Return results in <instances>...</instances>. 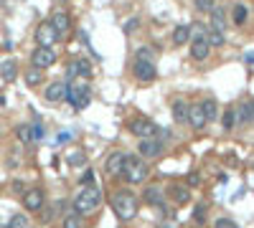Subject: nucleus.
<instances>
[{"mask_svg":"<svg viewBox=\"0 0 254 228\" xmlns=\"http://www.w3.org/2000/svg\"><path fill=\"white\" fill-rule=\"evenodd\" d=\"M102 203V190L97 188V182H86V185L79 190V195L74 198V211L79 215H86V213H94Z\"/></svg>","mask_w":254,"mask_h":228,"instance_id":"1","label":"nucleus"},{"mask_svg":"<svg viewBox=\"0 0 254 228\" xmlns=\"http://www.w3.org/2000/svg\"><path fill=\"white\" fill-rule=\"evenodd\" d=\"M137 208H140V200L127 190L117 193V195L112 198V211H115V215L119 221H132L137 215Z\"/></svg>","mask_w":254,"mask_h":228,"instance_id":"2","label":"nucleus"},{"mask_svg":"<svg viewBox=\"0 0 254 228\" xmlns=\"http://www.w3.org/2000/svg\"><path fill=\"white\" fill-rule=\"evenodd\" d=\"M119 175H122L127 182H142L150 175V170H148L145 160L140 155H125V165H122V173Z\"/></svg>","mask_w":254,"mask_h":228,"instance_id":"3","label":"nucleus"},{"mask_svg":"<svg viewBox=\"0 0 254 228\" xmlns=\"http://www.w3.org/2000/svg\"><path fill=\"white\" fill-rule=\"evenodd\" d=\"M66 99H69V104L76 109V112H82L89 107V101H92V91L86 84H71V86H66Z\"/></svg>","mask_w":254,"mask_h":228,"instance_id":"4","label":"nucleus"},{"mask_svg":"<svg viewBox=\"0 0 254 228\" xmlns=\"http://www.w3.org/2000/svg\"><path fill=\"white\" fill-rule=\"evenodd\" d=\"M208 53H211V43H208V36L203 31H196L191 36V56L196 61H206Z\"/></svg>","mask_w":254,"mask_h":228,"instance_id":"5","label":"nucleus"},{"mask_svg":"<svg viewBox=\"0 0 254 228\" xmlns=\"http://www.w3.org/2000/svg\"><path fill=\"white\" fill-rule=\"evenodd\" d=\"M130 132L140 137V140H145V137H155L158 127H155V122H150L148 117H135L130 122Z\"/></svg>","mask_w":254,"mask_h":228,"instance_id":"6","label":"nucleus"},{"mask_svg":"<svg viewBox=\"0 0 254 228\" xmlns=\"http://www.w3.org/2000/svg\"><path fill=\"white\" fill-rule=\"evenodd\" d=\"M53 61H56L53 46H38V49L33 51V66L36 68H49V66H53Z\"/></svg>","mask_w":254,"mask_h":228,"instance_id":"7","label":"nucleus"},{"mask_svg":"<svg viewBox=\"0 0 254 228\" xmlns=\"http://www.w3.org/2000/svg\"><path fill=\"white\" fill-rule=\"evenodd\" d=\"M132 71H135V79H137V81H152V79H158L155 61H135Z\"/></svg>","mask_w":254,"mask_h":228,"instance_id":"8","label":"nucleus"},{"mask_svg":"<svg viewBox=\"0 0 254 228\" xmlns=\"http://www.w3.org/2000/svg\"><path fill=\"white\" fill-rule=\"evenodd\" d=\"M61 36L56 33V28L51 26V20H46V23H41V26L36 28V41H38V46H53Z\"/></svg>","mask_w":254,"mask_h":228,"instance_id":"9","label":"nucleus"},{"mask_svg":"<svg viewBox=\"0 0 254 228\" xmlns=\"http://www.w3.org/2000/svg\"><path fill=\"white\" fill-rule=\"evenodd\" d=\"M137 152H140V157L152 160V157H158V155L163 152V142H158L155 137H145V140H140Z\"/></svg>","mask_w":254,"mask_h":228,"instance_id":"10","label":"nucleus"},{"mask_svg":"<svg viewBox=\"0 0 254 228\" xmlns=\"http://www.w3.org/2000/svg\"><path fill=\"white\" fill-rule=\"evenodd\" d=\"M69 76H71V79H74V76L92 79V76H94V68H92V64L86 61V59H76V61L69 66Z\"/></svg>","mask_w":254,"mask_h":228,"instance_id":"11","label":"nucleus"},{"mask_svg":"<svg viewBox=\"0 0 254 228\" xmlns=\"http://www.w3.org/2000/svg\"><path fill=\"white\" fill-rule=\"evenodd\" d=\"M23 205L28 211H41L43 208V190L41 188H33L23 195Z\"/></svg>","mask_w":254,"mask_h":228,"instance_id":"12","label":"nucleus"},{"mask_svg":"<svg viewBox=\"0 0 254 228\" xmlns=\"http://www.w3.org/2000/svg\"><path fill=\"white\" fill-rule=\"evenodd\" d=\"M122 165H125V155H122V152H112V155L104 160V170H107L109 175L122 173Z\"/></svg>","mask_w":254,"mask_h":228,"instance_id":"13","label":"nucleus"},{"mask_svg":"<svg viewBox=\"0 0 254 228\" xmlns=\"http://www.w3.org/2000/svg\"><path fill=\"white\" fill-rule=\"evenodd\" d=\"M51 26L56 28L59 36H66V33H69V28H71V18L59 10V13H53V16H51Z\"/></svg>","mask_w":254,"mask_h":228,"instance_id":"14","label":"nucleus"},{"mask_svg":"<svg viewBox=\"0 0 254 228\" xmlns=\"http://www.w3.org/2000/svg\"><path fill=\"white\" fill-rule=\"evenodd\" d=\"M43 97H46V101H61V99H66V84H61V81L49 84L46 91H43Z\"/></svg>","mask_w":254,"mask_h":228,"instance_id":"15","label":"nucleus"},{"mask_svg":"<svg viewBox=\"0 0 254 228\" xmlns=\"http://www.w3.org/2000/svg\"><path fill=\"white\" fill-rule=\"evenodd\" d=\"M188 122H191L193 130H203V124L208 122L203 107H188Z\"/></svg>","mask_w":254,"mask_h":228,"instance_id":"16","label":"nucleus"},{"mask_svg":"<svg viewBox=\"0 0 254 228\" xmlns=\"http://www.w3.org/2000/svg\"><path fill=\"white\" fill-rule=\"evenodd\" d=\"M0 76H3V81H16V76H18V64L13 61V59H8V61H3L0 64Z\"/></svg>","mask_w":254,"mask_h":228,"instance_id":"17","label":"nucleus"},{"mask_svg":"<svg viewBox=\"0 0 254 228\" xmlns=\"http://www.w3.org/2000/svg\"><path fill=\"white\" fill-rule=\"evenodd\" d=\"M188 198H191L188 188H183V185H173V188H170V200H173L175 205H183V203H188Z\"/></svg>","mask_w":254,"mask_h":228,"instance_id":"18","label":"nucleus"},{"mask_svg":"<svg viewBox=\"0 0 254 228\" xmlns=\"http://www.w3.org/2000/svg\"><path fill=\"white\" fill-rule=\"evenodd\" d=\"M191 41V26H178L173 31V43L175 46H183V43H188Z\"/></svg>","mask_w":254,"mask_h":228,"instance_id":"19","label":"nucleus"},{"mask_svg":"<svg viewBox=\"0 0 254 228\" xmlns=\"http://www.w3.org/2000/svg\"><path fill=\"white\" fill-rule=\"evenodd\" d=\"M211 26L216 31H224L226 28V16H224V8H214L211 10Z\"/></svg>","mask_w":254,"mask_h":228,"instance_id":"20","label":"nucleus"},{"mask_svg":"<svg viewBox=\"0 0 254 228\" xmlns=\"http://www.w3.org/2000/svg\"><path fill=\"white\" fill-rule=\"evenodd\" d=\"M173 119L175 122L188 119V104H186V101H175V104H173Z\"/></svg>","mask_w":254,"mask_h":228,"instance_id":"21","label":"nucleus"},{"mask_svg":"<svg viewBox=\"0 0 254 228\" xmlns=\"http://www.w3.org/2000/svg\"><path fill=\"white\" fill-rule=\"evenodd\" d=\"M66 163H69L71 167H84V165H86V155H84L82 150H74V152H69Z\"/></svg>","mask_w":254,"mask_h":228,"instance_id":"22","label":"nucleus"},{"mask_svg":"<svg viewBox=\"0 0 254 228\" xmlns=\"http://www.w3.org/2000/svg\"><path fill=\"white\" fill-rule=\"evenodd\" d=\"M41 81H43L41 68H36V66L28 68V71H26V84H28V86H36V84H41Z\"/></svg>","mask_w":254,"mask_h":228,"instance_id":"23","label":"nucleus"},{"mask_svg":"<svg viewBox=\"0 0 254 228\" xmlns=\"http://www.w3.org/2000/svg\"><path fill=\"white\" fill-rule=\"evenodd\" d=\"M231 20H234L237 26H241V23L247 20V5L237 3V5H234V10H231Z\"/></svg>","mask_w":254,"mask_h":228,"instance_id":"24","label":"nucleus"},{"mask_svg":"<svg viewBox=\"0 0 254 228\" xmlns=\"http://www.w3.org/2000/svg\"><path fill=\"white\" fill-rule=\"evenodd\" d=\"M135 61H155V49H150V46H142V49H137Z\"/></svg>","mask_w":254,"mask_h":228,"instance_id":"25","label":"nucleus"},{"mask_svg":"<svg viewBox=\"0 0 254 228\" xmlns=\"http://www.w3.org/2000/svg\"><path fill=\"white\" fill-rule=\"evenodd\" d=\"M64 228H84V223H82V215L79 213H69V215H66V218H64Z\"/></svg>","mask_w":254,"mask_h":228,"instance_id":"26","label":"nucleus"},{"mask_svg":"<svg viewBox=\"0 0 254 228\" xmlns=\"http://www.w3.org/2000/svg\"><path fill=\"white\" fill-rule=\"evenodd\" d=\"M145 200H148L150 205H160V203H163V193H160L158 188H148V190H145Z\"/></svg>","mask_w":254,"mask_h":228,"instance_id":"27","label":"nucleus"},{"mask_svg":"<svg viewBox=\"0 0 254 228\" xmlns=\"http://www.w3.org/2000/svg\"><path fill=\"white\" fill-rule=\"evenodd\" d=\"M16 134H18L20 142H33V127H28V124H20L16 130Z\"/></svg>","mask_w":254,"mask_h":228,"instance_id":"28","label":"nucleus"},{"mask_svg":"<svg viewBox=\"0 0 254 228\" xmlns=\"http://www.w3.org/2000/svg\"><path fill=\"white\" fill-rule=\"evenodd\" d=\"M5 228H28V218H26L23 213H16L13 218L8 221V226H5Z\"/></svg>","mask_w":254,"mask_h":228,"instance_id":"29","label":"nucleus"},{"mask_svg":"<svg viewBox=\"0 0 254 228\" xmlns=\"http://www.w3.org/2000/svg\"><path fill=\"white\" fill-rule=\"evenodd\" d=\"M201 107H203V112H206V119H208V122L216 119V109H219V107H216V101H214V99H206Z\"/></svg>","mask_w":254,"mask_h":228,"instance_id":"30","label":"nucleus"},{"mask_svg":"<svg viewBox=\"0 0 254 228\" xmlns=\"http://www.w3.org/2000/svg\"><path fill=\"white\" fill-rule=\"evenodd\" d=\"M196 10H201V13H208V10L216 8V0H193Z\"/></svg>","mask_w":254,"mask_h":228,"instance_id":"31","label":"nucleus"},{"mask_svg":"<svg viewBox=\"0 0 254 228\" xmlns=\"http://www.w3.org/2000/svg\"><path fill=\"white\" fill-rule=\"evenodd\" d=\"M208 43H211V46H224V31H211V33H208Z\"/></svg>","mask_w":254,"mask_h":228,"instance_id":"32","label":"nucleus"},{"mask_svg":"<svg viewBox=\"0 0 254 228\" xmlns=\"http://www.w3.org/2000/svg\"><path fill=\"white\" fill-rule=\"evenodd\" d=\"M234 122H237L234 109H226V114H224V127H226V130H234Z\"/></svg>","mask_w":254,"mask_h":228,"instance_id":"33","label":"nucleus"},{"mask_svg":"<svg viewBox=\"0 0 254 228\" xmlns=\"http://www.w3.org/2000/svg\"><path fill=\"white\" fill-rule=\"evenodd\" d=\"M214 228H239V226L231 221V218H219V221L214 223Z\"/></svg>","mask_w":254,"mask_h":228,"instance_id":"34","label":"nucleus"},{"mask_svg":"<svg viewBox=\"0 0 254 228\" xmlns=\"http://www.w3.org/2000/svg\"><path fill=\"white\" fill-rule=\"evenodd\" d=\"M203 215H206V208H203V205H198L196 213H193V221L196 223H203Z\"/></svg>","mask_w":254,"mask_h":228,"instance_id":"35","label":"nucleus"},{"mask_svg":"<svg viewBox=\"0 0 254 228\" xmlns=\"http://www.w3.org/2000/svg\"><path fill=\"white\" fill-rule=\"evenodd\" d=\"M137 26H140V20H137V18H132V20H127V23H125V33H132V31H135Z\"/></svg>","mask_w":254,"mask_h":228,"instance_id":"36","label":"nucleus"},{"mask_svg":"<svg viewBox=\"0 0 254 228\" xmlns=\"http://www.w3.org/2000/svg\"><path fill=\"white\" fill-rule=\"evenodd\" d=\"M41 137H43V127L36 124V127H33V140H41Z\"/></svg>","mask_w":254,"mask_h":228,"instance_id":"37","label":"nucleus"},{"mask_svg":"<svg viewBox=\"0 0 254 228\" xmlns=\"http://www.w3.org/2000/svg\"><path fill=\"white\" fill-rule=\"evenodd\" d=\"M198 182H201V178H198L196 173H191L188 175V185H198Z\"/></svg>","mask_w":254,"mask_h":228,"instance_id":"38","label":"nucleus"},{"mask_svg":"<svg viewBox=\"0 0 254 228\" xmlns=\"http://www.w3.org/2000/svg\"><path fill=\"white\" fill-rule=\"evenodd\" d=\"M82 182H84V185H86V182H94V175L92 173H84L82 175Z\"/></svg>","mask_w":254,"mask_h":228,"instance_id":"39","label":"nucleus"},{"mask_svg":"<svg viewBox=\"0 0 254 228\" xmlns=\"http://www.w3.org/2000/svg\"><path fill=\"white\" fill-rule=\"evenodd\" d=\"M247 107H249V122H254V99L249 101V104H247Z\"/></svg>","mask_w":254,"mask_h":228,"instance_id":"40","label":"nucleus"}]
</instances>
